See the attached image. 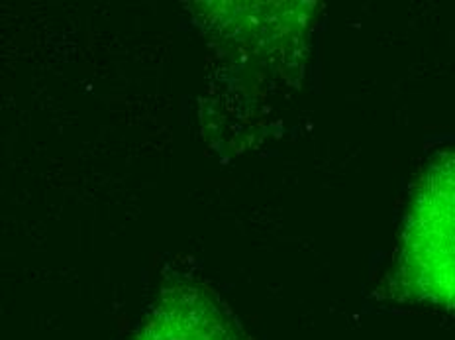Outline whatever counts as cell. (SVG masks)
<instances>
[{
    "mask_svg": "<svg viewBox=\"0 0 455 340\" xmlns=\"http://www.w3.org/2000/svg\"><path fill=\"white\" fill-rule=\"evenodd\" d=\"M393 294L455 313V154L435 156L416 183Z\"/></svg>",
    "mask_w": 455,
    "mask_h": 340,
    "instance_id": "6da1fadb",
    "label": "cell"
},
{
    "mask_svg": "<svg viewBox=\"0 0 455 340\" xmlns=\"http://www.w3.org/2000/svg\"><path fill=\"white\" fill-rule=\"evenodd\" d=\"M132 340H240L230 315L196 286L161 294Z\"/></svg>",
    "mask_w": 455,
    "mask_h": 340,
    "instance_id": "7a4b0ae2",
    "label": "cell"
}]
</instances>
